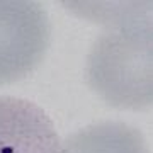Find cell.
<instances>
[{
  "mask_svg": "<svg viewBox=\"0 0 153 153\" xmlns=\"http://www.w3.org/2000/svg\"><path fill=\"white\" fill-rule=\"evenodd\" d=\"M0 153H61L51 117L31 100L0 97Z\"/></svg>",
  "mask_w": 153,
  "mask_h": 153,
  "instance_id": "3",
  "label": "cell"
},
{
  "mask_svg": "<svg viewBox=\"0 0 153 153\" xmlns=\"http://www.w3.org/2000/svg\"><path fill=\"white\" fill-rule=\"evenodd\" d=\"M109 12L111 29L95 39L87 56V83L119 109H146L153 102L152 19Z\"/></svg>",
  "mask_w": 153,
  "mask_h": 153,
  "instance_id": "1",
  "label": "cell"
},
{
  "mask_svg": "<svg viewBox=\"0 0 153 153\" xmlns=\"http://www.w3.org/2000/svg\"><path fill=\"white\" fill-rule=\"evenodd\" d=\"M61 153H148V148L136 128L124 123H99L71 134Z\"/></svg>",
  "mask_w": 153,
  "mask_h": 153,
  "instance_id": "4",
  "label": "cell"
},
{
  "mask_svg": "<svg viewBox=\"0 0 153 153\" xmlns=\"http://www.w3.org/2000/svg\"><path fill=\"white\" fill-rule=\"evenodd\" d=\"M49 34L48 14L38 2L0 0V85L19 82L38 68Z\"/></svg>",
  "mask_w": 153,
  "mask_h": 153,
  "instance_id": "2",
  "label": "cell"
}]
</instances>
